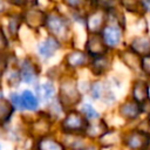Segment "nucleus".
<instances>
[{
    "instance_id": "obj_11",
    "label": "nucleus",
    "mask_w": 150,
    "mask_h": 150,
    "mask_svg": "<svg viewBox=\"0 0 150 150\" xmlns=\"http://www.w3.org/2000/svg\"><path fill=\"white\" fill-rule=\"evenodd\" d=\"M108 21V12L101 8H88L84 14L83 27L87 34H97Z\"/></svg>"
},
{
    "instance_id": "obj_1",
    "label": "nucleus",
    "mask_w": 150,
    "mask_h": 150,
    "mask_svg": "<svg viewBox=\"0 0 150 150\" xmlns=\"http://www.w3.org/2000/svg\"><path fill=\"white\" fill-rule=\"evenodd\" d=\"M43 30L62 42L64 47L73 46L74 25L61 5L50 6L47 8Z\"/></svg>"
},
{
    "instance_id": "obj_24",
    "label": "nucleus",
    "mask_w": 150,
    "mask_h": 150,
    "mask_svg": "<svg viewBox=\"0 0 150 150\" xmlns=\"http://www.w3.org/2000/svg\"><path fill=\"white\" fill-rule=\"evenodd\" d=\"M60 5L64 11H83L89 8V0H60Z\"/></svg>"
},
{
    "instance_id": "obj_29",
    "label": "nucleus",
    "mask_w": 150,
    "mask_h": 150,
    "mask_svg": "<svg viewBox=\"0 0 150 150\" xmlns=\"http://www.w3.org/2000/svg\"><path fill=\"white\" fill-rule=\"evenodd\" d=\"M12 9H14L12 7V5L9 4L8 0H0V19L2 16H5L7 13H9Z\"/></svg>"
},
{
    "instance_id": "obj_18",
    "label": "nucleus",
    "mask_w": 150,
    "mask_h": 150,
    "mask_svg": "<svg viewBox=\"0 0 150 150\" xmlns=\"http://www.w3.org/2000/svg\"><path fill=\"white\" fill-rule=\"evenodd\" d=\"M110 128L108 121L105 120V117H101L96 121H90L88 127H87V130L84 132V136L89 141H97L108 129Z\"/></svg>"
},
{
    "instance_id": "obj_4",
    "label": "nucleus",
    "mask_w": 150,
    "mask_h": 150,
    "mask_svg": "<svg viewBox=\"0 0 150 150\" xmlns=\"http://www.w3.org/2000/svg\"><path fill=\"white\" fill-rule=\"evenodd\" d=\"M149 144L150 130L145 124L142 127L141 123H137L136 125H127L122 129L121 148L123 150H148Z\"/></svg>"
},
{
    "instance_id": "obj_21",
    "label": "nucleus",
    "mask_w": 150,
    "mask_h": 150,
    "mask_svg": "<svg viewBox=\"0 0 150 150\" xmlns=\"http://www.w3.org/2000/svg\"><path fill=\"white\" fill-rule=\"evenodd\" d=\"M131 98L142 104L149 100V86L145 82L136 81L131 89Z\"/></svg>"
},
{
    "instance_id": "obj_12",
    "label": "nucleus",
    "mask_w": 150,
    "mask_h": 150,
    "mask_svg": "<svg viewBox=\"0 0 150 150\" xmlns=\"http://www.w3.org/2000/svg\"><path fill=\"white\" fill-rule=\"evenodd\" d=\"M32 88L36 94L39 101L41 102L42 108L56 98V93H57L56 82L43 75Z\"/></svg>"
},
{
    "instance_id": "obj_3",
    "label": "nucleus",
    "mask_w": 150,
    "mask_h": 150,
    "mask_svg": "<svg viewBox=\"0 0 150 150\" xmlns=\"http://www.w3.org/2000/svg\"><path fill=\"white\" fill-rule=\"evenodd\" d=\"M36 40L33 45V54L43 66L50 63L61 52L64 50V45L60 42L54 36L47 34L43 30V36L41 34H36Z\"/></svg>"
},
{
    "instance_id": "obj_28",
    "label": "nucleus",
    "mask_w": 150,
    "mask_h": 150,
    "mask_svg": "<svg viewBox=\"0 0 150 150\" xmlns=\"http://www.w3.org/2000/svg\"><path fill=\"white\" fill-rule=\"evenodd\" d=\"M120 4L129 12H136L139 9V6H142L138 0H120Z\"/></svg>"
},
{
    "instance_id": "obj_19",
    "label": "nucleus",
    "mask_w": 150,
    "mask_h": 150,
    "mask_svg": "<svg viewBox=\"0 0 150 150\" xmlns=\"http://www.w3.org/2000/svg\"><path fill=\"white\" fill-rule=\"evenodd\" d=\"M109 88L110 87L101 79H93L90 81V86H89V89L86 96L91 102H102Z\"/></svg>"
},
{
    "instance_id": "obj_14",
    "label": "nucleus",
    "mask_w": 150,
    "mask_h": 150,
    "mask_svg": "<svg viewBox=\"0 0 150 150\" xmlns=\"http://www.w3.org/2000/svg\"><path fill=\"white\" fill-rule=\"evenodd\" d=\"M34 150H68L59 137L57 131L34 138Z\"/></svg>"
},
{
    "instance_id": "obj_9",
    "label": "nucleus",
    "mask_w": 150,
    "mask_h": 150,
    "mask_svg": "<svg viewBox=\"0 0 150 150\" xmlns=\"http://www.w3.org/2000/svg\"><path fill=\"white\" fill-rule=\"evenodd\" d=\"M0 23L4 27L7 36L9 38V40L13 43L20 41L22 28H23V21H22L21 11L12 9L9 13H7L5 16H2L0 19Z\"/></svg>"
},
{
    "instance_id": "obj_17",
    "label": "nucleus",
    "mask_w": 150,
    "mask_h": 150,
    "mask_svg": "<svg viewBox=\"0 0 150 150\" xmlns=\"http://www.w3.org/2000/svg\"><path fill=\"white\" fill-rule=\"evenodd\" d=\"M122 129L123 128L110 127L96 142L101 148H118L121 146Z\"/></svg>"
},
{
    "instance_id": "obj_6",
    "label": "nucleus",
    "mask_w": 150,
    "mask_h": 150,
    "mask_svg": "<svg viewBox=\"0 0 150 150\" xmlns=\"http://www.w3.org/2000/svg\"><path fill=\"white\" fill-rule=\"evenodd\" d=\"M89 62L90 57L82 47H66L60 60L62 68L68 74H77L87 70Z\"/></svg>"
},
{
    "instance_id": "obj_20",
    "label": "nucleus",
    "mask_w": 150,
    "mask_h": 150,
    "mask_svg": "<svg viewBox=\"0 0 150 150\" xmlns=\"http://www.w3.org/2000/svg\"><path fill=\"white\" fill-rule=\"evenodd\" d=\"M18 112L9 103L7 97H4L0 101V132L5 130L15 118Z\"/></svg>"
},
{
    "instance_id": "obj_15",
    "label": "nucleus",
    "mask_w": 150,
    "mask_h": 150,
    "mask_svg": "<svg viewBox=\"0 0 150 150\" xmlns=\"http://www.w3.org/2000/svg\"><path fill=\"white\" fill-rule=\"evenodd\" d=\"M109 69H110V57L108 53L105 55L90 59L87 71L93 76V79H102L108 73Z\"/></svg>"
},
{
    "instance_id": "obj_31",
    "label": "nucleus",
    "mask_w": 150,
    "mask_h": 150,
    "mask_svg": "<svg viewBox=\"0 0 150 150\" xmlns=\"http://www.w3.org/2000/svg\"><path fill=\"white\" fill-rule=\"evenodd\" d=\"M141 66H142L144 73L148 74V75H150V55H145V56L142 59Z\"/></svg>"
},
{
    "instance_id": "obj_10",
    "label": "nucleus",
    "mask_w": 150,
    "mask_h": 150,
    "mask_svg": "<svg viewBox=\"0 0 150 150\" xmlns=\"http://www.w3.org/2000/svg\"><path fill=\"white\" fill-rule=\"evenodd\" d=\"M116 114L125 125H130L139 121L141 116L143 115V110L139 103H137L132 98H128L117 104Z\"/></svg>"
},
{
    "instance_id": "obj_36",
    "label": "nucleus",
    "mask_w": 150,
    "mask_h": 150,
    "mask_svg": "<svg viewBox=\"0 0 150 150\" xmlns=\"http://www.w3.org/2000/svg\"><path fill=\"white\" fill-rule=\"evenodd\" d=\"M148 150H150V144H149V148H148Z\"/></svg>"
},
{
    "instance_id": "obj_37",
    "label": "nucleus",
    "mask_w": 150,
    "mask_h": 150,
    "mask_svg": "<svg viewBox=\"0 0 150 150\" xmlns=\"http://www.w3.org/2000/svg\"><path fill=\"white\" fill-rule=\"evenodd\" d=\"M33 150H34V149H33Z\"/></svg>"
},
{
    "instance_id": "obj_13",
    "label": "nucleus",
    "mask_w": 150,
    "mask_h": 150,
    "mask_svg": "<svg viewBox=\"0 0 150 150\" xmlns=\"http://www.w3.org/2000/svg\"><path fill=\"white\" fill-rule=\"evenodd\" d=\"M82 48L84 49V52L88 54V56L90 59L105 55L110 52L108 49V47L105 46V43L103 42L100 33H97V34H87L86 40L82 45Z\"/></svg>"
},
{
    "instance_id": "obj_16",
    "label": "nucleus",
    "mask_w": 150,
    "mask_h": 150,
    "mask_svg": "<svg viewBox=\"0 0 150 150\" xmlns=\"http://www.w3.org/2000/svg\"><path fill=\"white\" fill-rule=\"evenodd\" d=\"M20 96H21V101H22L23 112L35 114L40 109H42L41 102L39 101L38 96L34 93L32 87H25V88L20 89Z\"/></svg>"
},
{
    "instance_id": "obj_33",
    "label": "nucleus",
    "mask_w": 150,
    "mask_h": 150,
    "mask_svg": "<svg viewBox=\"0 0 150 150\" xmlns=\"http://www.w3.org/2000/svg\"><path fill=\"white\" fill-rule=\"evenodd\" d=\"M6 88L4 87V84L2 83H0V101L4 98V97H6V90H5Z\"/></svg>"
},
{
    "instance_id": "obj_32",
    "label": "nucleus",
    "mask_w": 150,
    "mask_h": 150,
    "mask_svg": "<svg viewBox=\"0 0 150 150\" xmlns=\"http://www.w3.org/2000/svg\"><path fill=\"white\" fill-rule=\"evenodd\" d=\"M141 5L143 6L144 9H146L148 12H150V0H142Z\"/></svg>"
},
{
    "instance_id": "obj_5",
    "label": "nucleus",
    "mask_w": 150,
    "mask_h": 150,
    "mask_svg": "<svg viewBox=\"0 0 150 150\" xmlns=\"http://www.w3.org/2000/svg\"><path fill=\"white\" fill-rule=\"evenodd\" d=\"M16 69L19 71L21 83L26 87H33L43 75V64L33 55L26 54L18 56Z\"/></svg>"
},
{
    "instance_id": "obj_26",
    "label": "nucleus",
    "mask_w": 150,
    "mask_h": 150,
    "mask_svg": "<svg viewBox=\"0 0 150 150\" xmlns=\"http://www.w3.org/2000/svg\"><path fill=\"white\" fill-rule=\"evenodd\" d=\"M12 45H13V42L9 40V38L7 36L4 27L0 23V56L7 55L8 53H11L13 50Z\"/></svg>"
},
{
    "instance_id": "obj_25",
    "label": "nucleus",
    "mask_w": 150,
    "mask_h": 150,
    "mask_svg": "<svg viewBox=\"0 0 150 150\" xmlns=\"http://www.w3.org/2000/svg\"><path fill=\"white\" fill-rule=\"evenodd\" d=\"M6 97L18 114H23V107H22V101H21V96H20V90H8V93L6 94Z\"/></svg>"
},
{
    "instance_id": "obj_7",
    "label": "nucleus",
    "mask_w": 150,
    "mask_h": 150,
    "mask_svg": "<svg viewBox=\"0 0 150 150\" xmlns=\"http://www.w3.org/2000/svg\"><path fill=\"white\" fill-rule=\"evenodd\" d=\"M89 121L82 115L79 108L66 110L61 120L56 123V131L59 134L84 135Z\"/></svg>"
},
{
    "instance_id": "obj_22",
    "label": "nucleus",
    "mask_w": 150,
    "mask_h": 150,
    "mask_svg": "<svg viewBox=\"0 0 150 150\" xmlns=\"http://www.w3.org/2000/svg\"><path fill=\"white\" fill-rule=\"evenodd\" d=\"M79 110L82 112V115L90 122V121H96L102 117L101 111L94 105V103L90 100H83L79 104Z\"/></svg>"
},
{
    "instance_id": "obj_30",
    "label": "nucleus",
    "mask_w": 150,
    "mask_h": 150,
    "mask_svg": "<svg viewBox=\"0 0 150 150\" xmlns=\"http://www.w3.org/2000/svg\"><path fill=\"white\" fill-rule=\"evenodd\" d=\"M14 9H23L29 5V0H8Z\"/></svg>"
},
{
    "instance_id": "obj_2",
    "label": "nucleus",
    "mask_w": 150,
    "mask_h": 150,
    "mask_svg": "<svg viewBox=\"0 0 150 150\" xmlns=\"http://www.w3.org/2000/svg\"><path fill=\"white\" fill-rule=\"evenodd\" d=\"M56 98L64 110L77 108L79 104L84 100V95L81 93L77 84L76 74L64 73L56 82Z\"/></svg>"
},
{
    "instance_id": "obj_8",
    "label": "nucleus",
    "mask_w": 150,
    "mask_h": 150,
    "mask_svg": "<svg viewBox=\"0 0 150 150\" xmlns=\"http://www.w3.org/2000/svg\"><path fill=\"white\" fill-rule=\"evenodd\" d=\"M21 15L23 21V28L32 32L33 34H39L41 30H43L47 16V8L28 5L26 8L21 9Z\"/></svg>"
},
{
    "instance_id": "obj_23",
    "label": "nucleus",
    "mask_w": 150,
    "mask_h": 150,
    "mask_svg": "<svg viewBox=\"0 0 150 150\" xmlns=\"http://www.w3.org/2000/svg\"><path fill=\"white\" fill-rule=\"evenodd\" d=\"M130 50L137 55H150V39L148 38H135L131 41Z\"/></svg>"
},
{
    "instance_id": "obj_35",
    "label": "nucleus",
    "mask_w": 150,
    "mask_h": 150,
    "mask_svg": "<svg viewBox=\"0 0 150 150\" xmlns=\"http://www.w3.org/2000/svg\"><path fill=\"white\" fill-rule=\"evenodd\" d=\"M0 150H2V144H1V142H0Z\"/></svg>"
},
{
    "instance_id": "obj_27",
    "label": "nucleus",
    "mask_w": 150,
    "mask_h": 150,
    "mask_svg": "<svg viewBox=\"0 0 150 150\" xmlns=\"http://www.w3.org/2000/svg\"><path fill=\"white\" fill-rule=\"evenodd\" d=\"M117 0H89V8H101L104 11H110L115 8Z\"/></svg>"
},
{
    "instance_id": "obj_34",
    "label": "nucleus",
    "mask_w": 150,
    "mask_h": 150,
    "mask_svg": "<svg viewBox=\"0 0 150 150\" xmlns=\"http://www.w3.org/2000/svg\"><path fill=\"white\" fill-rule=\"evenodd\" d=\"M143 122H144V124L148 127V129L150 130V114L146 115V117H145V120H144Z\"/></svg>"
}]
</instances>
